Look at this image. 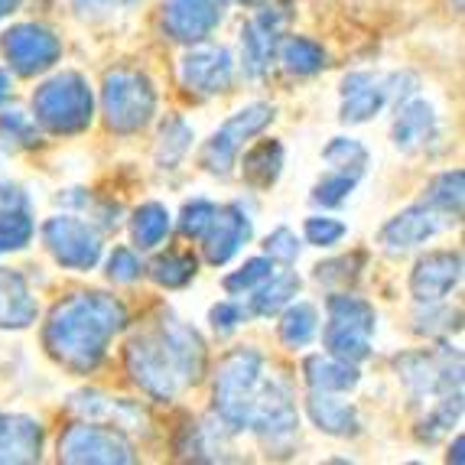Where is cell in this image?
<instances>
[{"label": "cell", "instance_id": "6da1fadb", "mask_svg": "<svg viewBox=\"0 0 465 465\" xmlns=\"http://www.w3.org/2000/svg\"><path fill=\"white\" fill-rule=\"evenodd\" d=\"M205 341L176 316H163L153 329L134 335L124 349L127 374L153 401H173L205 374Z\"/></svg>", "mask_w": 465, "mask_h": 465}, {"label": "cell", "instance_id": "7a4b0ae2", "mask_svg": "<svg viewBox=\"0 0 465 465\" xmlns=\"http://www.w3.org/2000/svg\"><path fill=\"white\" fill-rule=\"evenodd\" d=\"M127 326L124 302L108 293H72L46 319L43 345L75 374H88L104 361L108 345Z\"/></svg>", "mask_w": 465, "mask_h": 465}, {"label": "cell", "instance_id": "3957f363", "mask_svg": "<svg viewBox=\"0 0 465 465\" xmlns=\"http://www.w3.org/2000/svg\"><path fill=\"white\" fill-rule=\"evenodd\" d=\"M267 374V361L254 349H234L222 358L215 374V413L228 430H248L251 407Z\"/></svg>", "mask_w": 465, "mask_h": 465}, {"label": "cell", "instance_id": "277c9868", "mask_svg": "<svg viewBox=\"0 0 465 465\" xmlns=\"http://www.w3.org/2000/svg\"><path fill=\"white\" fill-rule=\"evenodd\" d=\"M397 374L413 401L436 407V403L462 394V351L450 349V345L411 351V355L397 358Z\"/></svg>", "mask_w": 465, "mask_h": 465}, {"label": "cell", "instance_id": "5b68a950", "mask_svg": "<svg viewBox=\"0 0 465 465\" xmlns=\"http://www.w3.org/2000/svg\"><path fill=\"white\" fill-rule=\"evenodd\" d=\"M33 114L53 134H78L92 124L94 98L88 82L78 72H63L36 88L33 94Z\"/></svg>", "mask_w": 465, "mask_h": 465}, {"label": "cell", "instance_id": "8992f818", "mask_svg": "<svg viewBox=\"0 0 465 465\" xmlns=\"http://www.w3.org/2000/svg\"><path fill=\"white\" fill-rule=\"evenodd\" d=\"M101 104H104V121L117 134H137L150 124L156 111V92L143 72L114 69L104 75L101 88Z\"/></svg>", "mask_w": 465, "mask_h": 465}, {"label": "cell", "instance_id": "52a82bcc", "mask_svg": "<svg viewBox=\"0 0 465 465\" xmlns=\"http://www.w3.org/2000/svg\"><path fill=\"white\" fill-rule=\"evenodd\" d=\"M374 326H378V316H374L371 302L349 293L329 296V322H326V332H322L329 355L345 358V361L368 358Z\"/></svg>", "mask_w": 465, "mask_h": 465}, {"label": "cell", "instance_id": "ba28073f", "mask_svg": "<svg viewBox=\"0 0 465 465\" xmlns=\"http://www.w3.org/2000/svg\"><path fill=\"white\" fill-rule=\"evenodd\" d=\"M137 459L131 440L114 427L75 423L59 436V462L72 465H131Z\"/></svg>", "mask_w": 465, "mask_h": 465}, {"label": "cell", "instance_id": "9c48e42d", "mask_svg": "<svg viewBox=\"0 0 465 465\" xmlns=\"http://www.w3.org/2000/svg\"><path fill=\"white\" fill-rule=\"evenodd\" d=\"M273 121L271 104H248V108L234 111L225 124L212 134V140L202 147V166L215 176H225L238 160L244 140H251L254 134H261Z\"/></svg>", "mask_w": 465, "mask_h": 465}, {"label": "cell", "instance_id": "30bf717a", "mask_svg": "<svg viewBox=\"0 0 465 465\" xmlns=\"http://www.w3.org/2000/svg\"><path fill=\"white\" fill-rule=\"evenodd\" d=\"M4 55H7L10 69L16 75H36L46 72L49 65L59 63L63 55V43L49 26L43 24H16L4 33Z\"/></svg>", "mask_w": 465, "mask_h": 465}, {"label": "cell", "instance_id": "8fae6325", "mask_svg": "<svg viewBox=\"0 0 465 465\" xmlns=\"http://www.w3.org/2000/svg\"><path fill=\"white\" fill-rule=\"evenodd\" d=\"M43 241L49 254L69 271H92L101 261V241L94 228H88L82 218L55 215L43 225Z\"/></svg>", "mask_w": 465, "mask_h": 465}, {"label": "cell", "instance_id": "7c38bea8", "mask_svg": "<svg viewBox=\"0 0 465 465\" xmlns=\"http://www.w3.org/2000/svg\"><path fill=\"white\" fill-rule=\"evenodd\" d=\"M296 427H300V417H296V403L287 381H280L277 374H264L254 407H251L248 430H254L264 440H287L296 433Z\"/></svg>", "mask_w": 465, "mask_h": 465}, {"label": "cell", "instance_id": "4fadbf2b", "mask_svg": "<svg viewBox=\"0 0 465 465\" xmlns=\"http://www.w3.org/2000/svg\"><path fill=\"white\" fill-rule=\"evenodd\" d=\"M179 78L183 85L195 94H222L232 88L234 63L232 53L225 46H199L193 53L183 55L179 65Z\"/></svg>", "mask_w": 465, "mask_h": 465}, {"label": "cell", "instance_id": "5bb4252c", "mask_svg": "<svg viewBox=\"0 0 465 465\" xmlns=\"http://www.w3.org/2000/svg\"><path fill=\"white\" fill-rule=\"evenodd\" d=\"M462 280V254L459 251H433L420 257L411 273V293L417 302H442Z\"/></svg>", "mask_w": 465, "mask_h": 465}, {"label": "cell", "instance_id": "9a60e30c", "mask_svg": "<svg viewBox=\"0 0 465 465\" xmlns=\"http://www.w3.org/2000/svg\"><path fill=\"white\" fill-rule=\"evenodd\" d=\"M397 75H374V72H351L341 82V121L345 124H365L378 114L391 98V82Z\"/></svg>", "mask_w": 465, "mask_h": 465}, {"label": "cell", "instance_id": "2e32d148", "mask_svg": "<svg viewBox=\"0 0 465 465\" xmlns=\"http://www.w3.org/2000/svg\"><path fill=\"white\" fill-rule=\"evenodd\" d=\"M222 24L218 0H166L163 26L176 43H202Z\"/></svg>", "mask_w": 465, "mask_h": 465}, {"label": "cell", "instance_id": "e0dca14e", "mask_svg": "<svg viewBox=\"0 0 465 465\" xmlns=\"http://www.w3.org/2000/svg\"><path fill=\"white\" fill-rule=\"evenodd\" d=\"M442 228H450V225L430 209L427 202H420V205L397 212L388 225L381 228V244H384V251H391V254H403V251H411V248H417V244H423V241H430L436 232H442Z\"/></svg>", "mask_w": 465, "mask_h": 465}, {"label": "cell", "instance_id": "ac0fdd59", "mask_svg": "<svg viewBox=\"0 0 465 465\" xmlns=\"http://www.w3.org/2000/svg\"><path fill=\"white\" fill-rule=\"evenodd\" d=\"M251 238V218L241 205H225V209H215L209 232L202 234L205 241V261L215 267L228 264L234 254L241 251V244Z\"/></svg>", "mask_w": 465, "mask_h": 465}, {"label": "cell", "instance_id": "d6986e66", "mask_svg": "<svg viewBox=\"0 0 465 465\" xmlns=\"http://www.w3.org/2000/svg\"><path fill=\"white\" fill-rule=\"evenodd\" d=\"M43 456V427L20 413H0V465L39 462Z\"/></svg>", "mask_w": 465, "mask_h": 465}, {"label": "cell", "instance_id": "ffe728a7", "mask_svg": "<svg viewBox=\"0 0 465 465\" xmlns=\"http://www.w3.org/2000/svg\"><path fill=\"white\" fill-rule=\"evenodd\" d=\"M277 33H280V16L273 10H264L254 16L244 30H241V59H244V72L251 78L264 75L271 55L277 53Z\"/></svg>", "mask_w": 465, "mask_h": 465}, {"label": "cell", "instance_id": "44dd1931", "mask_svg": "<svg viewBox=\"0 0 465 465\" xmlns=\"http://www.w3.org/2000/svg\"><path fill=\"white\" fill-rule=\"evenodd\" d=\"M436 137V111L430 101L423 98H407L397 108L394 121V147L403 153H413V150L427 147L430 140Z\"/></svg>", "mask_w": 465, "mask_h": 465}, {"label": "cell", "instance_id": "7402d4cb", "mask_svg": "<svg viewBox=\"0 0 465 465\" xmlns=\"http://www.w3.org/2000/svg\"><path fill=\"white\" fill-rule=\"evenodd\" d=\"M39 316L26 280L10 267H0V329H26Z\"/></svg>", "mask_w": 465, "mask_h": 465}, {"label": "cell", "instance_id": "603a6c76", "mask_svg": "<svg viewBox=\"0 0 465 465\" xmlns=\"http://www.w3.org/2000/svg\"><path fill=\"white\" fill-rule=\"evenodd\" d=\"M312 423L329 436H355L358 433V411L349 401H339L332 391H312L306 401Z\"/></svg>", "mask_w": 465, "mask_h": 465}, {"label": "cell", "instance_id": "cb8c5ba5", "mask_svg": "<svg viewBox=\"0 0 465 465\" xmlns=\"http://www.w3.org/2000/svg\"><path fill=\"white\" fill-rule=\"evenodd\" d=\"M306 384L312 391H332V394H341V391H351L358 384V368L355 361H345V358L335 355H312L306 358Z\"/></svg>", "mask_w": 465, "mask_h": 465}, {"label": "cell", "instance_id": "d4e9b609", "mask_svg": "<svg viewBox=\"0 0 465 465\" xmlns=\"http://www.w3.org/2000/svg\"><path fill=\"white\" fill-rule=\"evenodd\" d=\"M280 170H283V143L280 140H261L244 153L241 163V176L254 189H271L277 183Z\"/></svg>", "mask_w": 465, "mask_h": 465}, {"label": "cell", "instance_id": "484cf974", "mask_svg": "<svg viewBox=\"0 0 465 465\" xmlns=\"http://www.w3.org/2000/svg\"><path fill=\"white\" fill-rule=\"evenodd\" d=\"M462 199H465V173L452 170V173H442V176H436L433 183H430L427 199L423 202H427L446 225H456L459 218H462Z\"/></svg>", "mask_w": 465, "mask_h": 465}, {"label": "cell", "instance_id": "4316f807", "mask_svg": "<svg viewBox=\"0 0 465 465\" xmlns=\"http://www.w3.org/2000/svg\"><path fill=\"white\" fill-rule=\"evenodd\" d=\"M319 332V316H316V306L310 302H287V312L280 319V341L287 345V349H302V345H310Z\"/></svg>", "mask_w": 465, "mask_h": 465}, {"label": "cell", "instance_id": "83f0119b", "mask_svg": "<svg viewBox=\"0 0 465 465\" xmlns=\"http://www.w3.org/2000/svg\"><path fill=\"white\" fill-rule=\"evenodd\" d=\"M296 293H300V277H296V273H280V277H271L254 290L251 312H254V316H277V312L283 310Z\"/></svg>", "mask_w": 465, "mask_h": 465}, {"label": "cell", "instance_id": "f1b7e54d", "mask_svg": "<svg viewBox=\"0 0 465 465\" xmlns=\"http://www.w3.org/2000/svg\"><path fill=\"white\" fill-rule=\"evenodd\" d=\"M280 63L293 75H312V72L326 69V49L306 36H290L280 43Z\"/></svg>", "mask_w": 465, "mask_h": 465}, {"label": "cell", "instance_id": "f546056e", "mask_svg": "<svg viewBox=\"0 0 465 465\" xmlns=\"http://www.w3.org/2000/svg\"><path fill=\"white\" fill-rule=\"evenodd\" d=\"M131 232L140 248H156V244L170 234V212H166V205H160V202H143L131 218Z\"/></svg>", "mask_w": 465, "mask_h": 465}, {"label": "cell", "instance_id": "4dcf8cb0", "mask_svg": "<svg viewBox=\"0 0 465 465\" xmlns=\"http://www.w3.org/2000/svg\"><path fill=\"white\" fill-rule=\"evenodd\" d=\"M195 271H199V261L189 251H166L150 264V277L166 290L186 287L189 280L195 277Z\"/></svg>", "mask_w": 465, "mask_h": 465}, {"label": "cell", "instance_id": "1f68e13d", "mask_svg": "<svg viewBox=\"0 0 465 465\" xmlns=\"http://www.w3.org/2000/svg\"><path fill=\"white\" fill-rule=\"evenodd\" d=\"M189 140H193V131L179 117H170L163 124V131H160V147H156V160H160L163 170H173L186 156Z\"/></svg>", "mask_w": 465, "mask_h": 465}, {"label": "cell", "instance_id": "d6a6232c", "mask_svg": "<svg viewBox=\"0 0 465 465\" xmlns=\"http://www.w3.org/2000/svg\"><path fill=\"white\" fill-rule=\"evenodd\" d=\"M33 238V218L24 209H0V254L26 248Z\"/></svg>", "mask_w": 465, "mask_h": 465}, {"label": "cell", "instance_id": "836d02e7", "mask_svg": "<svg viewBox=\"0 0 465 465\" xmlns=\"http://www.w3.org/2000/svg\"><path fill=\"white\" fill-rule=\"evenodd\" d=\"M358 179H361L358 173L332 170L329 176H322L316 183V189H312V202H316V205H326V209H335V205H341V202L349 199Z\"/></svg>", "mask_w": 465, "mask_h": 465}, {"label": "cell", "instance_id": "e575fe53", "mask_svg": "<svg viewBox=\"0 0 465 465\" xmlns=\"http://www.w3.org/2000/svg\"><path fill=\"white\" fill-rule=\"evenodd\" d=\"M322 156H326V163L332 166V170H349V173H365L368 166V150L358 143V140H349V137H335L332 143H329L326 150H322Z\"/></svg>", "mask_w": 465, "mask_h": 465}, {"label": "cell", "instance_id": "d590c367", "mask_svg": "<svg viewBox=\"0 0 465 465\" xmlns=\"http://www.w3.org/2000/svg\"><path fill=\"white\" fill-rule=\"evenodd\" d=\"M271 277H273V261H271V257H251L241 271L228 273L225 290H228V293H248V290H257L264 280H271Z\"/></svg>", "mask_w": 465, "mask_h": 465}, {"label": "cell", "instance_id": "8d00e7d4", "mask_svg": "<svg viewBox=\"0 0 465 465\" xmlns=\"http://www.w3.org/2000/svg\"><path fill=\"white\" fill-rule=\"evenodd\" d=\"M215 209L218 205H212V202H205V199L189 202L186 209H183V215H179V232L186 234V238H202V234L209 232Z\"/></svg>", "mask_w": 465, "mask_h": 465}, {"label": "cell", "instance_id": "74e56055", "mask_svg": "<svg viewBox=\"0 0 465 465\" xmlns=\"http://www.w3.org/2000/svg\"><path fill=\"white\" fill-rule=\"evenodd\" d=\"M302 234H306V241L310 244H316V248H332V244H339L341 234H345V225H341L339 218H306V225H302Z\"/></svg>", "mask_w": 465, "mask_h": 465}, {"label": "cell", "instance_id": "f35d334b", "mask_svg": "<svg viewBox=\"0 0 465 465\" xmlns=\"http://www.w3.org/2000/svg\"><path fill=\"white\" fill-rule=\"evenodd\" d=\"M264 248H267V257L280 261V264H293L296 257H300V241H296V234L290 232V228H277L273 234H267Z\"/></svg>", "mask_w": 465, "mask_h": 465}, {"label": "cell", "instance_id": "ab89813d", "mask_svg": "<svg viewBox=\"0 0 465 465\" xmlns=\"http://www.w3.org/2000/svg\"><path fill=\"white\" fill-rule=\"evenodd\" d=\"M140 261L134 251L127 248H114V254L108 257V277L114 280V283H134V280L140 277Z\"/></svg>", "mask_w": 465, "mask_h": 465}, {"label": "cell", "instance_id": "60d3db41", "mask_svg": "<svg viewBox=\"0 0 465 465\" xmlns=\"http://www.w3.org/2000/svg\"><path fill=\"white\" fill-rule=\"evenodd\" d=\"M209 319H212V326H215V332H234V329L248 319V310H244L241 302L225 300V302H218V306H212Z\"/></svg>", "mask_w": 465, "mask_h": 465}, {"label": "cell", "instance_id": "b9f144b4", "mask_svg": "<svg viewBox=\"0 0 465 465\" xmlns=\"http://www.w3.org/2000/svg\"><path fill=\"white\" fill-rule=\"evenodd\" d=\"M351 264H365V254H351V257H339V261H329V264H319L316 267V280L319 283H335V280H341V283H351V273H345V267Z\"/></svg>", "mask_w": 465, "mask_h": 465}, {"label": "cell", "instance_id": "7bdbcfd3", "mask_svg": "<svg viewBox=\"0 0 465 465\" xmlns=\"http://www.w3.org/2000/svg\"><path fill=\"white\" fill-rule=\"evenodd\" d=\"M82 14H98V10H108L111 7V0H72Z\"/></svg>", "mask_w": 465, "mask_h": 465}, {"label": "cell", "instance_id": "ee69618b", "mask_svg": "<svg viewBox=\"0 0 465 465\" xmlns=\"http://www.w3.org/2000/svg\"><path fill=\"white\" fill-rule=\"evenodd\" d=\"M462 450H465V440L462 436H456V446H452V452H450V462L462 465Z\"/></svg>", "mask_w": 465, "mask_h": 465}, {"label": "cell", "instance_id": "f6af8a7d", "mask_svg": "<svg viewBox=\"0 0 465 465\" xmlns=\"http://www.w3.org/2000/svg\"><path fill=\"white\" fill-rule=\"evenodd\" d=\"M16 7H20V0H0V20H4V16L14 14Z\"/></svg>", "mask_w": 465, "mask_h": 465}, {"label": "cell", "instance_id": "bcb514c9", "mask_svg": "<svg viewBox=\"0 0 465 465\" xmlns=\"http://www.w3.org/2000/svg\"><path fill=\"white\" fill-rule=\"evenodd\" d=\"M7 94H10V78H7V72L0 69V101L7 98Z\"/></svg>", "mask_w": 465, "mask_h": 465}, {"label": "cell", "instance_id": "7dc6e473", "mask_svg": "<svg viewBox=\"0 0 465 465\" xmlns=\"http://www.w3.org/2000/svg\"><path fill=\"white\" fill-rule=\"evenodd\" d=\"M234 4H251V0H234Z\"/></svg>", "mask_w": 465, "mask_h": 465}, {"label": "cell", "instance_id": "c3c4849f", "mask_svg": "<svg viewBox=\"0 0 465 465\" xmlns=\"http://www.w3.org/2000/svg\"><path fill=\"white\" fill-rule=\"evenodd\" d=\"M456 7H462V0H456Z\"/></svg>", "mask_w": 465, "mask_h": 465}, {"label": "cell", "instance_id": "681fc988", "mask_svg": "<svg viewBox=\"0 0 465 465\" xmlns=\"http://www.w3.org/2000/svg\"><path fill=\"white\" fill-rule=\"evenodd\" d=\"M127 4H131V0H127Z\"/></svg>", "mask_w": 465, "mask_h": 465}]
</instances>
